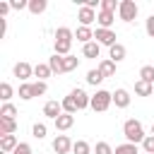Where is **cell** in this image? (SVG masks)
Instances as JSON below:
<instances>
[{"instance_id":"6da1fadb","label":"cell","mask_w":154,"mask_h":154,"mask_svg":"<svg viewBox=\"0 0 154 154\" xmlns=\"http://www.w3.org/2000/svg\"><path fill=\"white\" fill-rule=\"evenodd\" d=\"M72 38H75V31H72V29H67V26L55 29V53H58V55H70Z\"/></svg>"},{"instance_id":"7a4b0ae2","label":"cell","mask_w":154,"mask_h":154,"mask_svg":"<svg viewBox=\"0 0 154 154\" xmlns=\"http://www.w3.org/2000/svg\"><path fill=\"white\" fill-rule=\"evenodd\" d=\"M123 135H125V140L128 142H132V144H142L144 142V128H142V123L140 120H135V118H130V120H125L123 123Z\"/></svg>"},{"instance_id":"3957f363","label":"cell","mask_w":154,"mask_h":154,"mask_svg":"<svg viewBox=\"0 0 154 154\" xmlns=\"http://www.w3.org/2000/svg\"><path fill=\"white\" fill-rule=\"evenodd\" d=\"M111 103H113V91H106V89H99L94 96H91V108L94 111H99V113H103V111H108L111 108Z\"/></svg>"},{"instance_id":"277c9868","label":"cell","mask_w":154,"mask_h":154,"mask_svg":"<svg viewBox=\"0 0 154 154\" xmlns=\"http://www.w3.org/2000/svg\"><path fill=\"white\" fill-rule=\"evenodd\" d=\"M137 2L135 0H120V5H118V17L123 19V22H135V17H137Z\"/></svg>"},{"instance_id":"5b68a950","label":"cell","mask_w":154,"mask_h":154,"mask_svg":"<svg viewBox=\"0 0 154 154\" xmlns=\"http://www.w3.org/2000/svg\"><path fill=\"white\" fill-rule=\"evenodd\" d=\"M118 36H116V31L113 29H96L94 31V41L99 43V46H108V48H113L118 41H116Z\"/></svg>"},{"instance_id":"8992f818","label":"cell","mask_w":154,"mask_h":154,"mask_svg":"<svg viewBox=\"0 0 154 154\" xmlns=\"http://www.w3.org/2000/svg\"><path fill=\"white\" fill-rule=\"evenodd\" d=\"M72 140L67 137V135H55V140H53V152L55 154H67V152H72Z\"/></svg>"},{"instance_id":"52a82bcc","label":"cell","mask_w":154,"mask_h":154,"mask_svg":"<svg viewBox=\"0 0 154 154\" xmlns=\"http://www.w3.org/2000/svg\"><path fill=\"white\" fill-rule=\"evenodd\" d=\"M96 10H91V7H87V5H82L79 7V12H77V19H79V26H91V22L96 19Z\"/></svg>"},{"instance_id":"ba28073f","label":"cell","mask_w":154,"mask_h":154,"mask_svg":"<svg viewBox=\"0 0 154 154\" xmlns=\"http://www.w3.org/2000/svg\"><path fill=\"white\" fill-rule=\"evenodd\" d=\"M70 96L75 99V103H77V108H79V111L89 108V103H91V96H89L84 89H72V91H70Z\"/></svg>"},{"instance_id":"9c48e42d","label":"cell","mask_w":154,"mask_h":154,"mask_svg":"<svg viewBox=\"0 0 154 154\" xmlns=\"http://www.w3.org/2000/svg\"><path fill=\"white\" fill-rule=\"evenodd\" d=\"M12 72H14V77H17V79L26 82V79H29V77L34 75V67H31L29 63H24V60H22V63H17V65L12 67Z\"/></svg>"},{"instance_id":"30bf717a","label":"cell","mask_w":154,"mask_h":154,"mask_svg":"<svg viewBox=\"0 0 154 154\" xmlns=\"http://www.w3.org/2000/svg\"><path fill=\"white\" fill-rule=\"evenodd\" d=\"M96 22H99V29H111L113 22H116V12H103V10H99Z\"/></svg>"},{"instance_id":"8fae6325","label":"cell","mask_w":154,"mask_h":154,"mask_svg":"<svg viewBox=\"0 0 154 154\" xmlns=\"http://www.w3.org/2000/svg\"><path fill=\"white\" fill-rule=\"evenodd\" d=\"M113 103H116V108H128V106H130V94H128V89H116V91H113Z\"/></svg>"},{"instance_id":"7c38bea8","label":"cell","mask_w":154,"mask_h":154,"mask_svg":"<svg viewBox=\"0 0 154 154\" xmlns=\"http://www.w3.org/2000/svg\"><path fill=\"white\" fill-rule=\"evenodd\" d=\"M43 116L55 120L58 116H63V106H60L58 101H46V103H43Z\"/></svg>"},{"instance_id":"4fadbf2b","label":"cell","mask_w":154,"mask_h":154,"mask_svg":"<svg viewBox=\"0 0 154 154\" xmlns=\"http://www.w3.org/2000/svg\"><path fill=\"white\" fill-rule=\"evenodd\" d=\"M72 125H75V116H70V113H63V116L55 118V130H58V132H65V130H70Z\"/></svg>"},{"instance_id":"5bb4252c","label":"cell","mask_w":154,"mask_h":154,"mask_svg":"<svg viewBox=\"0 0 154 154\" xmlns=\"http://www.w3.org/2000/svg\"><path fill=\"white\" fill-rule=\"evenodd\" d=\"M17 137L14 135H2L0 137V152H5V154H12L14 149H17Z\"/></svg>"},{"instance_id":"9a60e30c","label":"cell","mask_w":154,"mask_h":154,"mask_svg":"<svg viewBox=\"0 0 154 154\" xmlns=\"http://www.w3.org/2000/svg\"><path fill=\"white\" fill-rule=\"evenodd\" d=\"M75 38L84 46V43H91V38H94V31H91V26H77V31H75Z\"/></svg>"},{"instance_id":"2e32d148","label":"cell","mask_w":154,"mask_h":154,"mask_svg":"<svg viewBox=\"0 0 154 154\" xmlns=\"http://www.w3.org/2000/svg\"><path fill=\"white\" fill-rule=\"evenodd\" d=\"M125 55H128V48H125L123 43H116V46L111 48V55H108V58H111V60L118 65L120 60H125Z\"/></svg>"},{"instance_id":"e0dca14e","label":"cell","mask_w":154,"mask_h":154,"mask_svg":"<svg viewBox=\"0 0 154 154\" xmlns=\"http://www.w3.org/2000/svg\"><path fill=\"white\" fill-rule=\"evenodd\" d=\"M99 72H101L103 77H113V75H116V63H113L111 58H103V60L99 63Z\"/></svg>"},{"instance_id":"ac0fdd59","label":"cell","mask_w":154,"mask_h":154,"mask_svg":"<svg viewBox=\"0 0 154 154\" xmlns=\"http://www.w3.org/2000/svg\"><path fill=\"white\" fill-rule=\"evenodd\" d=\"M135 94H137V96H152V94H154V84L137 79V82H135Z\"/></svg>"},{"instance_id":"d6986e66","label":"cell","mask_w":154,"mask_h":154,"mask_svg":"<svg viewBox=\"0 0 154 154\" xmlns=\"http://www.w3.org/2000/svg\"><path fill=\"white\" fill-rule=\"evenodd\" d=\"M99 53H101V46H99L96 41L82 46V55H84V58H99Z\"/></svg>"},{"instance_id":"ffe728a7","label":"cell","mask_w":154,"mask_h":154,"mask_svg":"<svg viewBox=\"0 0 154 154\" xmlns=\"http://www.w3.org/2000/svg\"><path fill=\"white\" fill-rule=\"evenodd\" d=\"M48 67L55 72V75H63L65 70H63V55H58V53H53L51 58H48Z\"/></svg>"},{"instance_id":"44dd1931","label":"cell","mask_w":154,"mask_h":154,"mask_svg":"<svg viewBox=\"0 0 154 154\" xmlns=\"http://www.w3.org/2000/svg\"><path fill=\"white\" fill-rule=\"evenodd\" d=\"M34 75H36L41 82H46V77H51L53 70L48 67V63H38V65H34Z\"/></svg>"},{"instance_id":"7402d4cb","label":"cell","mask_w":154,"mask_h":154,"mask_svg":"<svg viewBox=\"0 0 154 154\" xmlns=\"http://www.w3.org/2000/svg\"><path fill=\"white\" fill-rule=\"evenodd\" d=\"M17 132V120L0 118V135H14Z\"/></svg>"},{"instance_id":"603a6c76","label":"cell","mask_w":154,"mask_h":154,"mask_svg":"<svg viewBox=\"0 0 154 154\" xmlns=\"http://www.w3.org/2000/svg\"><path fill=\"white\" fill-rule=\"evenodd\" d=\"M77 65H79V58H77V55H63V70H65V72L77 70Z\"/></svg>"},{"instance_id":"cb8c5ba5","label":"cell","mask_w":154,"mask_h":154,"mask_svg":"<svg viewBox=\"0 0 154 154\" xmlns=\"http://www.w3.org/2000/svg\"><path fill=\"white\" fill-rule=\"evenodd\" d=\"M60 106H63V113H70V116H75L79 108H77V103H75V99L72 96H65L63 101H60Z\"/></svg>"},{"instance_id":"d4e9b609","label":"cell","mask_w":154,"mask_h":154,"mask_svg":"<svg viewBox=\"0 0 154 154\" xmlns=\"http://www.w3.org/2000/svg\"><path fill=\"white\" fill-rule=\"evenodd\" d=\"M72 154H91V144L87 140H77L72 144Z\"/></svg>"},{"instance_id":"484cf974","label":"cell","mask_w":154,"mask_h":154,"mask_svg":"<svg viewBox=\"0 0 154 154\" xmlns=\"http://www.w3.org/2000/svg\"><path fill=\"white\" fill-rule=\"evenodd\" d=\"M46 7H48L46 0H29V12H31V14H41V12H46Z\"/></svg>"},{"instance_id":"4316f807","label":"cell","mask_w":154,"mask_h":154,"mask_svg":"<svg viewBox=\"0 0 154 154\" xmlns=\"http://www.w3.org/2000/svg\"><path fill=\"white\" fill-rule=\"evenodd\" d=\"M113 154H140V152H137V144L125 142V144H118V147L113 149Z\"/></svg>"},{"instance_id":"83f0119b","label":"cell","mask_w":154,"mask_h":154,"mask_svg":"<svg viewBox=\"0 0 154 154\" xmlns=\"http://www.w3.org/2000/svg\"><path fill=\"white\" fill-rule=\"evenodd\" d=\"M103 79H106V77H103V75L99 72V67H96V70H89V72H87V82H89L91 87H96V84H101Z\"/></svg>"},{"instance_id":"f1b7e54d","label":"cell","mask_w":154,"mask_h":154,"mask_svg":"<svg viewBox=\"0 0 154 154\" xmlns=\"http://www.w3.org/2000/svg\"><path fill=\"white\" fill-rule=\"evenodd\" d=\"M12 94H14V89H12V84H10V82H2V84H0V99H2L5 103H10V99H12Z\"/></svg>"},{"instance_id":"f546056e","label":"cell","mask_w":154,"mask_h":154,"mask_svg":"<svg viewBox=\"0 0 154 154\" xmlns=\"http://www.w3.org/2000/svg\"><path fill=\"white\" fill-rule=\"evenodd\" d=\"M14 116H17V108H14V103H2V108H0V118L14 120Z\"/></svg>"},{"instance_id":"4dcf8cb0","label":"cell","mask_w":154,"mask_h":154,"mask_svg":"<svg viewBox=\"0 0 154 154\" xmlns=\"http://www.w3.org/2000/svg\"><path fill=\"white\" fill-rule=\"evenodd\" d=\"M140 79H142V82L154 84V65H144V67L140 70Z\"/></svg>"},{"instance_id":"1f68e13d","label":"cell","mask_w":154,"mask_h":154,"mask_svg":"<svg viewBox=\"0 0 154 154\" xmlns=\"http://www.w3.org/2000/svg\"><path fill=\"white\" fill-rule=\"evenodd\" d=\"M31 91H34V96H43L48 91V84L41 82V79H36V82H31Z\"/></svg>"},{"instance_id":"d6a6232c","label":"cell","mask_w":154,"mask_h":154,"mask_svg":"<svg viewBox=\"0 0 154 154\" xmlns=\"http://www.w3.org/2000/svg\"><path fill=\"white\" fill-rule=\"evenodd\" d=\"M19 99H24V101L34 99V91H31V84H29V82H22V84H19Z\"/></svg>"},{"instance_id":"836d02e7","label":"cell","mask_w":154,"mask_h":154,"mask_svg":"<svg viewBox=\"0 0 154 154\" xmlns=\"http://www.w3.org/2000/svg\"><path fill=\"white\" fill-rule=\"evenodd\" d=\"M46 132H48L46 123H34V128H31V135H34L36 140H43V137H46Z\"/></svg>"},{"instance_id":"e575fe53","label":"cell","mask_w":154,"mask_h":154,"mask_svg":"<svg viewBox=\"0 0 154 154\" xmlns=\"http://www.w3.org/2000/svg\"><path fill=\"white\" fill-rule=\"evenodd\" d=\"M94 154H113V147H111L108 142H96Z\"/></svg>"},{"instance_id":"d590c367","label":"cell","mask_w":154,"mask_h":154,"mask_svg":"<svg viewBox=\"0 0 154 154\" xmlns=\"http://www.w3.org/2000/svg\"><path fill=\"white\" fill-rule=\"evenodd\" d=\"M142 149H144V154H154V135H147V137H144Z\"/></svg>"},{"instance_id":"8d00e7d4","label":"cell","mask_w":154,"mask_h":154,"mask_svg":"<svg viewBox=\"0 0 154 154\" xmlns=\"http://www.w3.org/2000/svg\"><path fill=\"white\" fill-rule=\"evenodd\" d=\"M118 5H120V2H116V0H101V10H103V12H116Z\"/></svg>"},{"instance_id":"74e56055","label":"cell","mask_w":154,"mask_h":154,"mask_svg":"<svg viewBox=\"0 0 154 154\" xmlns=\"http://www.w3.org/2000/svg\"><path fill=\"white\" fill-rule=\"evenodd\" d=\"M12 154H34V152H31V144H26V142H19V144H17V149H14Z\"/></svg>"},{"instance_id":"f35d334b","label":"cell","mask_w":154,"mask_h":154,"mask_svg":"<svg viewBox=\"0 0 154 154\" xmlns=\"http://www.w3.org/2000/svg\"><path fill=\"white\" fill-rule=\"evenodd\" d=\"M144 31H147V34H149V36L154 38V14H149V17H147V24H144Z\"/></svg>"},{"instance_id":"ab89813d","label":"cell","mask_w":154,"mask_h":154,"mask_svg":"<svg viewBox=\"0 0 154 154\" xmlns=\"http://www.w3.org/2000/svg\"><path fill=\"white\" fill-rule=\"evenodd\" d=\"M10 7L12 10H24V7H29V0H12Z\"/></svg>"},{"instance_id":"60d3db41","label":"cell","mask_w":154,"mask_h":154,"mask_svg":"<svg viewBox=\"0 0 154 154\" xmlns=\"http://www.w3.org/2000/svg\"><path fill=\"white\" fill-rule=\"evenodd\" d=\"M10 10H12V7H10V2H0V17H5Z\"/></svg>"},{"instance_id":"b9f144b4","label":"cell","mask_w":154,"mask_h":154,"mask_svg":"<svg viewBox=\"0 0 154 154\" xmlns=\"http://www.w3.org/2000/svg\"><path fill=\"white\" fill-rule=\"evenodd\" d=\"M152 135H154V125H152Z\"/></svg>"},{"instance_id":"7bdbcfd3","label":"cell","mask_w":154,"mask_h":154,"mask_svg":"<svg viewBox=\"0 0 154 154\" xmlns=\"http://www.w3.org/2000/svg\"><path fill=\"white\" fill-rule=\"evenodd\" d=\"M2 154H5V152H2Z\"/></svg>"}]
</instances>
